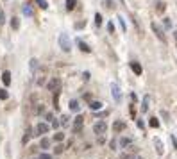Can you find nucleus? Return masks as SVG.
Here are the masks:
<instances>
[{
	"label": "nucleus",
	"mask_w": 177,
	"mask_h": 159,
	"mask_svg": "<svg viewBox=\"0 0 177 159\" xmlns=\"http://www.w3.org/2000/svg\"><path fill=\"white\" fill-rule=\"evenodd\" d=\"M107 31H109V32H111V34L115 32V25L111 24V21H109V24H107Z\"/></svg>",
	"instance_id": "72a5a7b5"
},
{
	"label": "nucleus",
	"mask_w": 177,
	"mask_h": 159,
	"mask_svg": "<svg viewBox=\"0 0 177 159\" xmlns=\"http://www.w3.org/2000/svg\"><path fill=\"white\" fill-rule=\"evenodd\" d=\"M120 159H143V157H141V155H138V154H134V152H131V154L122 152V154H120Z\"/></svg>",
	"instance_id": "0eeeda50"
},
{
	"label": "nucleus",
	"mask_w": 177,
	"mask_h": 159,
	"mask_svg": "<svg viewBox=\"0 0 177 159\" xmlns=\"http://www.w3.org/2000/svg\"><path fill=\"white\" fill-rule=\"evenodd\" d=\"M2 82H4L6 86H9V84H11V72H7V70H6V72L2 73Z\"/></svg>",
	"instance_id": "f8f14e48"
},
{
	"label": "nucleus",
	"mask_w": 177,
	"mask_h": 159,
	"mask_svg": "<svg viewBox=\"0 0 177 159\" xmlns=\"http://www.w3.org/2000/svg\"><path fill=\"white\" fill-rule=\"evenodd\" d=\"M63 150H64V147H63V145H57V147H56V154H61Z\"/></svg>",
	"instance_id": "c9c22d12"
},
{
	"label": "nucleus",
	"mask_w": 177,
	"mask_h": 159,
	"mask_svg": "<svg viewBox=\"0 0 177 159\" xmlns=\"http://www.w3.org/2000/svg\"><path fill=\"white\" fill-rule=\"evenodd\" d=\"M39 147H41V148H49V147H50V140H49V138H43L41 143H39Z\"/></svg>",
	"instance_id": "a211bd4d"
},
{
	"label": "nucleus",
	"mask_w": 177,
	"mask_h": 159,
	"mask_svg": "<svg viewBox=\"0 0 177 159\" xmlns=\"http://www.w3.org/2000/svg\"><path fill=\"white\" fill-rule=\"evenodd\" d=\"M113 129H115V132H120V130H123V129H125V123H123V122H120V120H116V122L113 123Z\"/></svg>",
	"instance_id": "ddd939ff"
},
{
	"label": "nucleus",
	"mask_w": 177,
	"mask_h": 159,
	"mask_svg": "<svg viewBox=\"0 0 177 159\" xmlns=\"http://www.w3.org/2000/svg\"><path fill=\"white\" fill-rule=\"evenodd\" d=\"M49 132V123H38L36 125V134H47Z\"/></svg>",
	"instance_id": "39448f33"
},
{
	"label": "nucleus",
	"mask_w": 177,
	"mask_h": 159,
	"mask_svg": "<svg viewBox=\"0 0 177 159\" xmlns=\"http://www.w3.org/2000/svg\"><path fill=\"white\" fill-rule=\"evenodd\" d=\"M172 143H173V147L177 148V138H175V136H172Z\"/></svg>",
	"instance_id": "4c0bfd02"
},
{
	"label": "nucleus",
	"mask_w": 177,
	"mask_h": 159,
	"mask_svg": "<svg viewBox=\"0 0 177 159\" xmlns=\"http://www.w3.org/2000/svg\"><path fill=\"white\" fill-rule=\"evenodd\" d=\"M59 47L63 48V52H70L72 50V43H70L68 34H61L59 36Z\"/></svg>",
	"instance_id": "f257e3e1"
},
{
	"label": "nucleus",
	"mask_w": 177,
	"mask_h": 159,
	"mask_svg": "<svg viewBox=\"0 0 177 159\" xmlns=\"http://www.w3.org/2000/svg\"><path fill=\"white\" fill-rule=\"evenodd\" d=\"M36 68H38V61L36 59H31V72H34Z\"/></svg>",
	"instance_id": "c85d7f7f"
},
{
	"label": "nucleus",
	"mask_w": 177,
	"mask_h": 159,
	"mask_svg": "<svg viewBox=\"0 0 177 159\" xmlns=\"http://www.w3.org/2000/svg\"><path fill=\"white\" fill-rule=\"evenodd\" d=\"M156 6H158V13H165V9H166V6H165V2H161V0H159V2H158Z\"/></svg>",
	"instance_id": "4be33fe9"
},
{
	"label": "nucleus",
	"mask_w": 177,
	"mask_h": 159,
	"mask_svg": "<svg viewBox=\"0 0 177 159\" xmlns=\"http://www.w3.org/2000/svg\"><path fill=\"white\" fill-rule=\"evenodd\" d=\"M82 123H84V118H82V116H77L75 122H74V129H75V132L82 129Z\"/></svg>",
	"instance_id": "9d476101"
},
{
	"label": "nucleus",
	"mask_w": 177,
	"mask_h": 159,
	"mask_svg": "<svg viewBox=\"0 0 177 159\" xmlns=\"http://www.w3.org/2000/svg\"><path fill=\"white\" fill-rule=\"evenodd\" d=\"M38 159H52V155H50V154H41Z\"/></svg>",
	"instance_id": "f704fd0d"
},
{
	"label": "nucleus",
	"mask_w": 177,
	"mask_h": 159,
	"mask_svg": "<svg viewBox=\"0 0 177 159\" xmlns=\"http://www.w3.org/2000/svg\"><path fill=\"white\" fill-rule=\"evenodd\" d=\"M54 140H56V141H63V140H64V134H63V132H57V134L54 136Z\"/></svg>",
	"instance_id": "bb28decb"
},
{
	"label": "nucleus",
	"mask_w": 177,
	"mask_h": 159,
	"mask_svg": "<svg viewBox=\"0 0 177 159\" xmlns=\"http://www.w3.org/2000/svg\"><path fill=\"white\" fill-rule=\"evenodd\" d=\"M150 27H152V31H154V32H156V36H158V39H161V41H165V32H163V31H161V29L158 27V24H152Z\"/></svg>",
	"instance_id": "423d86ee"
},
{
	"label": "nucleus",
	"mask_w": 177,
	"mask_h": 159,
	"mask_svg": "<svg viewBox=\"0 0 177 159\" xmlns=\"http://www.w3.org/2000/svg\"><path fill=\"white\" fill-rule=\"evenodd\" d=\"M59 88H61V79L59 77H54V79H50L49 82H47V89L49 91H59Z\"/></svg>",
	"instance_id": "f03ea898"
},
{
	"label": "nucleus",
	"mask_w": 177,
	"mask_h": 159,
	"mask_svg": "<svg viewBox=\"0 0 177 159\" xmlns=\"http://www.w3.org/2000/svg\"><path fill=\"white\" fill-rule=\"evenodd\" d=\"M102 107V102H98V100H93V102H90V109L91 111H98Z\"/></svg>",
	"instance_id": "2eb2a0df"
},
{
	"label": "nucleus",
	"mask_w": 177,
	"mask_h": 159,
	"mask_svg": "<svg viewBox=\"0 0 177 159\" xmlns=\"http://www.w3.org/2000/svg\"><path fill=\"white\" fill-rule=\"evenodd\" d=\"M147 109H148V97L143 98V106H141V111L143 113H147Z\"/></svg>",
	"instance_id": "a878e982"
},
{
	"label": "nucleus",
	"mask_w": 177,
	"mask_h": 159,
	"mask_svg": "<svg viewBox=\"0 0 177 159\" xmlns=\"http://www.w3.org/2000/svg\"><path fill=\"white\" fill-rule=\"evenodd\" d=\"M68 120H70V116H68V115H63V116H61V123H63V125L68 123Z\"/></svg>",
	"instance_id": "7c9ffc66"
},
{
	"label": "nucleus",
	"mask_w": 177,
	"mask_h": 159,
	"mask_svg": "<svg viewBox=\"0 0 177 159\" xmlns=\"http://www.w3.org/2000/svg\"><path fill=\"white\" fill-rule=\"evenodd\" d=\"M7 97H9V93L6 91V89H0V98H2V100H6Z\"/></svg>",
	"instance_id": "c756f323"
},
{
	"label": "nucleus",
	"mask_w": 177,
	"mask_h": 159,
	"mask_svg": "<svg viewBox=\"0 0 177 159\" xmlns=\"http://www.w3.org/2000/svg\"><path fill=\"white\" fill-rule=\"evenodd\" d=\"M11 29H13V31H18V29H20V20H18L16 16L11 18Z\"/></svg>",
	"instance_id": "4468645a"
},
{
	"label": "nucleus",
	"mask_w": 177,
	"mask_h": 159,
	"mask_svg": "<svg viewBox=\"0 0 177 159\" xmlns=\"http://www.w3.org/2000/svg\"><path fill=\"white\" fill-rule=\"evenodd\" d=\"M36 4L41 7V9H47L49 7V4H47V0H36Z\"/></svg>",
	"instance_id": "5701e85b"
},
{
	"label": "nucleus",
	"mask_w": 177,
	"mask_h": 159,
	"mask_svg": "<svg viewBox=\"0 0 177 159\" xmlns=\"http://www.w3.org/2000/svg\"><path fill=\"white\" fill-rule=\"evenodd\" d=\"M131 143H132L131 138H120V148H125V147H129Z\"/></svg>",
	"instance_id": "dca6fc26"
},
{
	"label": "nucleus",
	"mask_w": 177,
	"mask_h": 159,
	"mask_svg": "<svg viewBox=\"0 0 177 159\" xmlns=\"http://www.w3.org/2000/svg\"><path fill=\"white\" fill-rule=\"evenodd\" d=\"M4 24H6V14H4L2 6H0V25H4Z\"/></svg>",
	"instance_id": "b1692460"
},
{
	"label": "nucleus",
	"mask_w": 177,
	"mask_h": 159,
	"mask_svg": "<svg viewBox=\"0 0 177 159\" xmlns=\"http://www.w3.org/2000/svg\"><path fill=\"white\" fill-rule=\"evenodd\" d=\"M95 24H97V25H102V16H100L98 13L95 14Z\"/></svg>",
	"instance_id": "2f4dec72"
},
{
	"label": "nucleus",
	"mask_w": 177,
	"mask_h": 159,
	"mask_svg": "<svg viewBox=\"0 0 177 159\" xmlns=\"http://www.w3.org/2000/svg\"><path fill=\"white\" fill-rule=\"evenodd\" d=\"M75 0H66V9H68V11H74L75 9Z\"/></svg>",
	"instance_id": "f3484780"
},
{
	"label": "nucleus",
	"mask_w": 177,
	"mask_h": 159,
	"mask_svg": "<svg viewBox=\"0 0 177 159\" xmlns=\"http://www.w3.org/2000/svg\"><path fill=\"white\" fill-rule=\"evenodd\" d=\"M154 145H156V150H158V154H159V155L165 152V147H163V143H161V140H159V138L154 140Z\"/></svg>",
	"instance_id": "9b49d317"
},
{
	"label": "nucleus",
	"mask_w": 177,
	"mask_h": 159,
	"mask_svg": "<svg viewBox=\"0 0 177 159\" xmlns=\"http://www.w3.org/2000/svg\"><path fill=\"white\" fill-rule=\"evenodd\" d=\"M118 20H120V25H122V31H123V32H125V31H127V27H125V21H123V18H122V16H120V18H118Z\"/></svg>",
	"instance_id": "473e14b6"
},
{
	"label": "nucleus",
	"mask_w": 177,
	"mask_h": 159,
	"mask_svg": "<svg viewBox=\"0 0 177 159\" xmlns=\"http://www.w3.org/2000/svg\"><path fill=\"white\" fill-rule=\"evenodd\" d=\"M24 14H27V16H32V14H34V13H32V7H31L29 4L24 6Z\"/></svg>",
	"instance_id": "6ab92c4d"
},
{
	"label": "nucleus",
	"mask_w": 177,
	"mask_h": 159,
	"mask_svg": "<svg viewBox=\"0 0 177 159\" xmlns=\"http://www.w3.org/2000/svg\"><path fill=\"white\" fill-rule=\"evenodd\" d=\"M106 130H107L106 122H97V123L93 125V132H95V134H106Z\"/></svg>",
	"instance_id": "7ed1b4c3"
},
{
	"label": "nucleus",
	"mask_w": 177,
	"mask_h": 159,
	"mask_svg": "<svg viewBox=\"0 0 177 159\" xmlns=\"http://www.w3.org/2000/svg\"><path fill=\"white\" fill-rule=\"evenodd\" d=\"M148 123H150V127H154V129H158V127H159L158 118H150V122H148Z\"/></svg>",
	"instance_id": "393cba45"
},
{
	"label": "nucleus",
	"mask_w": 177,
	"mask_h": 159,
	"mask_svg": "<svg viewBox=\"0 0 177 159\" xmlns=\"http://www.w3.org/2000/svg\"><path fill=\"white\" fill-rule=\"evenodd\" d=\"M47 120H54V115H52V113H47Z\"/></svg>",
	"instance_id": "58836bf2"
},
{
	"label": "nucleus",
	"mask_w": 177,
	"mask_h": 159,
	"mask_svg": "<svg viewBox=\"0 0 177 159\" xmlns=\"http://www.w3.org/2000/svg\"><path fill=\"white\" fill-rule=\"evenodd\" d=\"M120 2H123V0H120Z\"/></svg>",
	"instance_id": "a19ab883"
},
{
	"label": "nucleus",
	"mask_w": 177,
	"mask_h": 159,
	"mask_svg": "<svg viewBox=\"0 0 177 159\" xmlns=\"http://www.w3.org/2000/svg\"><path fill=\"white\" fill-rule=\"evenodd\" d=\"M77 47H79V48H81L82 52H86V54H90V52H91V48L88 47V45H86V43H84L82 39H77Z\"/></svg>",
	"instance_id": "1a4fd4ad"
},
{
	"label": "nucleus",
	"mask_w": 177,
	"mask_h": 159,
	"mask_svg": "<svg viewBox=\"0 0 177 159\" xmlns=\"http://www.w3.org/2000/svg\"><path fill=\"white\" fill-rule=\"evenodd\" d=\"M70 109H72V111H79V109H81L79 102H77V100H70Z\"/></svg>",
	"instance_id": "aec40b11"
},
{
	"label": "nucleus",
	"mask_w": 177,
	"mask_h": 159,
	"mask_svg": "<svg viewBox=\"0 0 177 159\" xmlns=\"http://www.w3.org/2000/svg\"><path fill=\"white\" fill-rule=\"evenodd\" d=\"M131 116H132V118L136 116V109H134V106H131Z\"/></svg>",
	"instance_id": "e433bc0d"
},
{
	"label": "nucleus",
	"mask_w": 177,
	"mask_h": 159,
	"mask_svg": "<svg viewBox=\"0 0 177 159\" xmlns=\"http://www.w3.org/2000/svg\"><path fill=\"white\" fill-rule=\"evenodd\" d=\"M104 6L107 7V9H113L115 6H113V0H104Z\"/></svg>",
	"instance_id": "cd10ccee"
},
{
	"label": "nucleus",
	"mask_w": 177,
	"mask_h": 159,
	"mask_svg": "<svg viewBox=\"0 0 177 159\" xmlns=\"http://www.w3.org/2000/svg\"><path fill=\"white\" fill-rule=\"evenodd\" d=\"M131 70L134 72L136 75H141V72H143V70H141V64L136 63V61H132V63H131Z\"/></svg>",
	"instance_id": "6e6552de"
},
{
	"label": "nucleus",
	"mask_w": 177,
	"mask_h": 159,
	"mask_svg": "<svg viewBox=\"0 0 177 159\" xmlns=\"http://www.w3.org/2000/svg\"><path fill=\"white\" fill-rule=\"evenodd\" d=\"M31 136H32V132H31V129H27V130H25V136H24V140H21V141H24V145L31 140Z\"/></svg>",
	"instance_id": "412c9836"
},
{
	"label": "nucleus",
	"mask_w": 177,
	"mask_h": 159,
	"mask_svg": "<svg viewBox=\"0 0 177 159\" xmlns=\"http://www.w3.org/2000/svg\"><path fill=\"white\" fill-rule=\"evenodd\" d=\"M111 93H113L115 102H120V98H122V91H120V88H118V84H116V82H113V84H111Z\"/></svg>",
	"instance_id": "20e7f679"
},
{
	"label": "nucleus",
	"mask_w": 177,
	"mask_h": 159,
	"mask_svg": "<svg viewBox=\"0 0 177 159\" xmlns=\"http://www.w3.org/2000/svg\"><path fill=\"white\" fill-rule=\"evenodd\" d=\"M175 43H177V32H175Z\"/></svg>",
	"instance_id": "ea45409f"
}]
</instances>
